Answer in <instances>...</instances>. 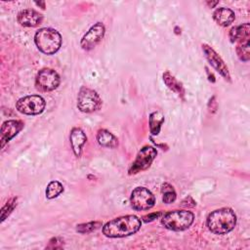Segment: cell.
<instances>
[{"label":"cell","instance_id":"6da1fadb","mask_svg":"<svg viewBox=\"0 0 250 250\" xmlns=\"http://www.w3.org/2000/svg\"><path fill=\"white\" fill-rule=\"evenodd\" d=\"M142 222L135 215H126L115 218L103 227V233L106 237L118 238L136 233L141 228Z\"/></svg>","mask_w":250,"mask_h":250},{"label":"cell","instance_id":"7a4b0ae2","mask_svg":"<svg viewBox=\"0 0 250 250\" xmlns=\"http://www.w3.org/2000/svg\"><path fill=\"white\" fill-rule=\"evenodd\" d=\"M206 225L211 232L215 234H226L234 229L236 215L230 208H220L208 215Z\"/></svg>","mask_w":250,"mask_h":250},{"label":"cell","instance_id":"3957f363","mask_svg":"<svg viewBox=\"0 0 250 250\" xmlns=\"http://www.w3.org/2000/svg\"><path fill=\"white\" fill-rule=\"evenodd\" d=\"M36 47L46 55L57 53L62 46V36L54 28L43 27L36 31L34 35Z\"/></svg>","mask_w":250,"mask_h":250},{"label":"cell","instance_id":"277c9868","mask_svg":"<svg viewBox=\"0 0 250 250\" xmlns=\"http://www.w3.org/2000/svg\"><path fill=\"white\" fill-rule=\"evenodd\" d=\"M194 215L188 210H173L165 213L161 218V224L170 230L181 231L188 229L193 223Z\"/></svg>","mask_w":250,"mask_h":250},{"label":"cell","instance_id":"5b68a950","mask_svg":"<svg viewBox=\"0 0 250 250\" xmlns=\"http://www.w3.org/2000/svg\"><path fill=\"white\" fill-rule=\"evenodd\" d=\"M102 99L99 94L88 87H81L77 96V107L80 111L91 113L102 107Z\"/></svg>","mask_w":250,"mask_h":250},{"label":"cell","instance_id":"8992f818","mask_svg":"<svg viewBox=\"0 0 250 250\" xmlns=\"http://www.w3.org/2000/svg\"><path fill=\"white\" fill-rule=\"evenodd\" d=\"M45 100L39 95H28L18 100L16 107L18 111L26 115H37L44 111Z\"/></svg>","mask_w":250,"mask_h":250},{"label":"cell","instance_id":"52a82bcc","mask_svg":"<svg viewBox=\"0 0 250 250\" xmlns=\"http://www.w3.org/2000/svg\"><path fill=\"white\" fill-rule=\"evenodd\" d=\"M130 203L133 209L137 211L149 210L155 204V197L153 193L146 188L137 187L131 193Z\"/></svg>","mask_w":250,"mask_h":250},{"label":"cell","instance_id":"ba28073f","mask_svg":"<svg viewBox=\"0 0 250 250\" xmlns=\"http://www.w3.org/2000/svg\"><path fill=\"white\" fill-rule=\"evenodd\" d=\"M156 155L157 150L154 147L149 146H145L144 147H142L139 150L136 159L134 160V162L132 163L128 170L129 175H135L139 172L145 171L147 168H149Z\"/></svg>","mask_w":250,"mask_h":250},{"label":"cell","instance_id":"9c48e42d","mask_svg":"<svg viewBox=\"0 0 250 250\" xmlns=\"http://www.w3.org/2000/svg\"><path fill=\"white\" fill-rule=\"evenodd\" d=\"M61 78L59 73L52 68H42L38 71L35 78V86L43 92H50L57 89Z\"/></svg>","mask_w":250,"mask_h":250},{"label":"cell","instance_id":"30bf717a","mask_svg":"<svg viewBox=\"0 0 250 250\" xmlns=\"http://www.w3.org/2000/svg\"><path fill=\"white\" fill-rule=\"evenodd\" d=\"M104 33H105V27L104 23L102 22L95 23L90 27V29L82 37L80 41L81 48L86 51L92 50L104 38Z\"/></svg>","mask_w":250,"mask_h":250},{"label":"cell","instance_id":"8fae6325","mask_svg":"<svg viewBox=\"0 0 250 250\" xmlns=\"http://www.w3.org/2000/svg\"><path fill=\"white\" fill-rule=\"evenodd\" d=\"M202 51L204 53L205 58L207 59V61L209 62V63L229 82L231 81L230 79V74L229 71L228 66L226 65L225 62L223 61V59L218 55V53L211 48L209 45L207 44H202Z\"/></svg>","mask_w":250,"mask_h":250},{"label":"cell","instance_id":"7c38bea8","mask_svg":"<svg viewBox=\"0 0 250 250\" xmlns=\"http://www.w3.org/2000/svg\"><path fill=\"white\" fill-rule=\"evenodd\" d=\"M24 124L21 120H8L1 126V148L15 136H17L23 128Z\"/></svg>","mask_w":250,"mask_h":250},{"label":"cell","instance_id":"4fadbf2b","mask_svg":"<svg viewBox=\"0 0 250 250\" xmlns=\"http://www.w3.org/2000/svg\"><path fill=\"white\" fill-rule=\"evenodd\" d=\"M17 20L18 22L24 27H35L41 24L43 16L33 9H25L18 14Z\"/></svg>","mask_w":250,"mask_h":250},{"label":"cell","instance_id":"5bb4252c","mask_svg":"<svg viewBox=\"0 0 250 250\" xmlns=\"http://www.w3.org/2000/svg\"><path fill=\"white\" fill-rule=\"evenodd\" d=\"M69 142L73 153L76 157H79L82 153V147L87 142V136L80 128H72L69 135Z\"/></svg>","mask_w":250,"mask_h":250},{"label":"cell","instance_id":"9a60e30c","mask_svg":"<svg viewBox=\"0 0 250 250\" xmlns=\"http://www.w3.org/2000/svg\"><path fill=\"white\" fill-rule=\"evenodd\" d=\"M213 19L214 21L221 26H229L235 19L234 12L229 8L221 7L215 10L213 13Z\"/></svg>","mask_w":250,"mask_h":250},{"label":"cell","instance_id":"2e32d148","mask_svg":"<svg viewBox=\"0 0 250 250\" xmlns=\"http://www.w3.org/2000/svg\"><path fill=\"white\" fill-rule=\"evenodd\" d=\"M249 35H250V24L248 22L234 26L229 30V39L232 43L236 41H239L240 43V42L249 40Z\"/></svg>","mask_w":250,"mask_h":250},{"label":"cell","instance_id":"e0dca14e","mask_svg":"<svg viewBox=\"0 0 250 250\" xmlns=\"http://www.w3.org/2000/svg\"><path fill=\"white\" fill-rule=\"evenodd\" d=\"M98 144L104 147L115 148L118 146L117 138L105 129H100L97 133Z\"/></svg>","mask_w":250,"mask_h":250},{"label":"cell","instance_id":"ac0fdd59","mask_svg":"<svg viewBox=\"0 0 250 250\" xmlns=\"http://www.w3.org/2000/svg\"><path fill=\"white\" fill-rule=\"evenodd\" d=\"M163 81L170 90L177 93L183 100L185 99L186 92H185V88H184L183 84L180 81H178L175 78V76H173L169 71H165L163 73Z\"/></svg>","mask_w":250,"mask_h":250},{"label":"cell","instance_id":"d6986e66","mask_svg":"<svg viewBox=\"0 0 250 250\" xmlns=\"http://www.w3.org/2000/svg\"><path fill=\"white\" fill-rule=\"evenodd\" d=\"M164 122V115L161 111H154L149 115V131L152 135H158L161 125Z\"/></svg>","mask_w":250,"mask_h":250},{"label":"cell","instance_id":"ffe728a7","mask_svg":"<svg viewBox=\"0 0 250 250\" xmlns=\"http://www.w3.org/2000/svg\"><path fill=\"white\" fill-rule=\"evenodd\" d=\"M62 192H63V186L59 181H52L48 184L46 188V197L48 199H53L58 197Z\"/></svg>","mask_w":250,"mask_h":250},{"label":"cell","instance_id":"44dd1931","mask_svg":"<svg viewBox=\"0 0 250 250\" xmlns=\"http://www.w3.org/2000/svg\"><path fill=\"white\" fill-rule=\"evenodd\" d=\"M161 193H162V201L166 204L173 203L176 200V197H177L176 191L174 188L168 183H164L161 186Z\"/></svg>","mask_w":250,"mask_h":250},{"label":"cell","instance_id":"7402d4cb","mask_svg":"<svg viewBox=\"0 0 250 250\" xmlns=\"http://www.w3.org/2000/svg\"><path fill=\"white\" fill-rule=\"evenodd\" d=\"M236 54L240 61L248 62L250 60V51H249V40L240 42L236 47Z\"/></svg>","mask_w":250,"mask_h":250},{"label":"cell","instance_id":"603a6c76","mask_svg":"<svg viewBox=\"0 0 250 250\" xmlns=\"http://www.w3.org/2000/svg\"><path fill=\"white\" fill-rule=\"evenodd\" d=\"M102 226H103V224L101 222L94 221V222H89V223H84V224L77 225L76 226V230L79 233H89V232H92V231L98 229Z\"/></svg>","mask_w":250,"mask_h":250},{"label":"cell","instance_id":"cb8c5ba5","mask_svg":"<svg viewBox=\"0 0 250 250\" xmlns=\"http://www.w3.org/2000/svg\"><path fill=\"white\" fill-rule=\"evenodd\" d=\"M16 206H17V197H13L6 202V204L3 206L1 210V222H3L12 213V211L15 209Z\"/></svg>","mask_w":250,"mask_h":250},{"label":"cell","instance_id":"d4e9b609","mask_svg":"<svg viewBox=\"0 0 250 250\" xmlns=\"http://www.w3.org/2000/svg\"><path fill=\"white\" fill-rule=\"evenodd\" d=\"M63 246V240L60 237H53L50 241L49 244L46 248L49 249H58V248H62Z\"/></svg>","mask_w":250,"mask_h":250},{"label":"cell","instance_id":"484cf974","mask_svg":"<svg viewBox=\"0 0 250 250\" xmlns=\"http://www.w3.org/2000/svg\"><path fill=\"white\" fill-rule=\"evenodd\" d=\"M161 215V212H158V213H152V214H149V215H146V216H144L143 219L145 222H150V221H153L154 219H156L157 217H159Z\"/></svg>","mask_w":250,"mask_h":250},{"label":"cell","instance_id":"4316f807","mask_svg":"<svg viewBox=\"0 0 250 250\" xmlns=\"http://www.w3.org/2000/svg\"><path fill=\"white\" fill-rule=\"evenodd\" d=\"M205 69H206V72L208 73V77H209V80H210L211 82H215V78H214L213 74H212V73L210 74V72H209V70H208V68H207V67H206Z\"/></svg>","mask_w":250,"mask_h":250},{"label":"cell","instance_id":"83f0119b","mask_svg":"<svg viewBox=\"0 0 250 250\" xmlns=\"http://www.w3.org/2000/svg\"><path fill=\"white\" fill-rule=\"evenodd\" d=\"M218 3H219V1H215V2H212V1H211V2H210V1H207V2H206V4H207V5H208L210 8H213V7H214V6H216Z\"/></svg>","mask_w":250,"mask_h":250},{"label":"cell","instance_id":"f1b7e54d","mask_svg":"<svg viewBox=\"0 0 250 250\" xmlns=\"http://www.w3.org/2000/svg\"><path fill=\"white\" fill-rule=\"evenodd\" d=\"M37 6H41L42 9H45V2H35Z\"/></svg>","mask_w":250,"mask_h":250}]
</instances>
